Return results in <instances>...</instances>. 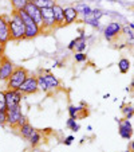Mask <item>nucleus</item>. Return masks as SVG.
<instances>
[{
	"instance_id": "nucleus-1",
	"label": "nucleus",
	"mask_w": 134,
	"mask_h": 152,
	"mask_svg": "<svg viewBox=\"0 0 134 152\" xmlns=\"http://www.w3.org/2000/svg\"><path fill=\"white\" fill-rule=\"evenodd\" d=\"M8 26H9V35L12 42H22L24 40L26 35V26L22 18L19 16L16 11H12L8 16Z\"/></svg>"
},
{
	"instance_id": "nucleus-2",
	"label": "nucleus",
	"mask_w": 134,
	"mask_h": 152,
	"mask_svg": "<svg viewBox=\"0 0 134 152\" xmlns=\"http://www.w3.org/2000/svg\"><path fill=\"white\" fill-rule=\"evenodd\" d=\"M19 16L22 18V20L24 22V26H26V35H24V40H32L36 37H39L42 34V28L38 23H35L34 20L27 15V12L24 10H20L17 11Z\"/></svg>"
},
{
	"instance_id": "nucleus-3",
	"label": "nucleus",
	"mask_w": 134,
	"mask_h": 152,
	"mask_svg": "<svg viewBox=\"0 0 134 152\" xmlns=\"http://www.w3.org/2000/svg\"><path fill=\"white\" fill-rule=\"evenodd\" d=\"M30 72L23 66H15L14 72H12L11 77L8 78V81L6 82V89H19L22 83L26 81V78L28 77Z\"/></svg>"
},
{
	"instance_id": "nucleus-4",
	"label": "nucleus",
	"mask_w": 134,
	"mask_h": 152,
	"mask_svg": "<svg viewBox=\"0 0 134 152\" xmlns=\"http://www.w3.org/2000/svg\"><path fill=\"white\" fill-rule=\"evenodd\" d=\"M40 28H42V34L43 32H51L55 28H58L52 8H42V26H40Z\"/></svg>"
},
{
	"instance_id": "nucleus-5",
	"label": "nucleus",
	"mask_w": 134,
	"mask_h": 152,
	"mask_svg": "<svg viewBox=\"0 0 134 152\" xmlns=\"http://www.w3.org/2000/svg\"><path fill=\"white\" fill-rule=\"evenodd\" d=\"M19 90L23 93V96H32L36 94L39 92V88H38V77L36 74H28V77L26 78L22 86L19 88Z\"/></svg>"
},
{
	"instance_id": "nucleus-6",
	"label": "nucleus",
	"mask_w": 134,
	"mask_h": 152,
	"mask_svg": "<svg viewBox=\"0 0 134 152\" xmlns=\"http://www.w3.org/2000/svg\"><path fill=\"white\" fill-rule=\"evenodd\" d=\"M14 69L15 65L11 59H8L6 55L3 58H0V81L6 83L8 81V78L11 77Z\"/></svg>"
},
{
	"instance_id": "nucleus-7",
	"label": "nucleus",
	"mask_w": 134,
	"mask_h": 152,
	"mask_svg": "<svg viewBox=\"0 0 134 152\" xmlns=\"http://www.w3.org/2000/svg\"><path fill=\"white\" fill-rule=\"evenodd\" d=\"M122 32V24L120 22H110L103 28V37L107 42H113Z\"/></svg>"
},
{
	"instance_id": "nucleus-8",
	"label": "nucleus",
	"mask_w": 134,
	"mask_h": 152,
	"mask_svg": "<svg viewBox=\"0 0 134 152\" xmlns=\"http://www.w3.org/2000/svg\"><path fill=\"white\" fill-rule=\"evenodd\" d=\"M6 94V101H7V109L12 108L16 105H22V100H23V93L20 92L19 89H6L4 90Z\"/></svg>"
},
{
	"instance_id": "nucleus-9",
	"label": "nucleus",
	"mask_w": 134,
	"mask_h": 152,
	"mask_svg": "<svg viewBox=\"0 0 134 152\" xmlns=\"http://www.w3.org/2000/svg\"><path fill=\"white\" fill-rule=\"evenodd\" d=\"M118 123V133L122 139L125 140H130L133 137V125H131L130 120L127 118H115Z\"/></svg>"
},
{
	"instance_id": "nucleus-10",
	"label": "nucleus",
	"mask_w": 134,
	"mask_h": 152,
	"mask_svg": "<svg viewBox=\"0 0 134 152\" xmlns=\"http://www.w3.org/2000/svg\"><path fill=\"white\" fill-rule=\"evenodd\" d=\"M7 113V125H9L11 128H15L19 121V118L22 117L23 112H22V105H16L12 106V108H8L6 110Z\"/></svg>"
},
{
	"instance_id": "nucleus-11",
	"label": "nucleus",
	"mask_w": 134,
	"mask_h": 152,
	"mask_svg": "<svg viewBox=\"0 0 134 152\" xmlns=\"http://www.w3.org/2000/svg\"><path fill=\"white\" fill-rule=\"evenodd\" d=\"M8 42H11L9 26H8V15H0V43L7 45Z\"/></svg>"
},
{
	"instance_id": "nucleus-12",
	"label": "nucleus",
	"mask_w": 134,
	"mask_h": 152,
	"mask_svg": "<svg viewBox=\"0 0 134 152\" xmlns=\"http://www.w3.org/2000/svg\"><path fill=\"white\" fill-rule=\"evenodd\" d=\"M24 11L27 12V15L34 20L35 23H38L39 26H42V10H40L34 1H28L27 6L24 7Z\"/></svg>"
},
{
	"instance_id": "nucleus-13",
	"label": "nucleus",
	"mask_w": 134,
	"mask_h": 152,
	"mask_svg": "<svg viewBox=\"0 0 134 152\" xmlns=\"http://www.w3.org/2000/svg\"><path fill=\"white\" fill-rule=\"evenodd\" d=\"M43 78H44V81H46L47 86H49L50 89V93H54L56 92L58 89H60V81L59 78L56 77V75H54L50 70H44V72L42 73Z\"/></svg>"
},
{
	"instance_id": "nucleus-14",
	"label": "nucleus",
	"mask_w": 134,
	"mask_h": 152,
	"mask_svg": "<svg viewBox=\"0 0 134 152\" xmlns=\"http://www.w3.org/2000/svg\"><path fill=\"white\" fill-rule=\"evenodd\" d=\"M52 10H54V18H55V23H56L58 28L66 26V23H64V7L60 6L59 3H56L54 7H52Z\"/></svg>"
},
{
	"instance_id": "nucleus-15",
	"label": "nucleus",
	"mask_w": 134,
	"mask_h": 152,
	"mask_svg": "<svg viewBox=\"0 0 134 152\" xmlns=\"http://www.w3.org/2000/svg\"><path fill=\"white\" fill-rule=\"evenodd\" d=\"M78 18H79V14H78V11L74 8V6L64 7V23H66V26H67V24L75 23L78 20Z\"/></svg>"
},
{
	"instance_id": "nucleus-16",
	"label": "nucleus",
	"mask_w": 134,
	"mask_h": 152,
	"mask_svg": "<svg viewBox=\"0 0 134 152\" xmlns=\"http://www.w3.org/2000/svg\"><path fill=\"white\" fill-rule=\"evenodd\" d=\"M74 8L77 10L79 16H82V18L88 16V15H91V12H93V8L88 6L86 1H77V3L74 4Z\"/></svg>"
},
{
	"instance_id": "nucleus-17",
	"label": "nucleus",
	"mask_w": 134,
	"mask_h": 152,
	"mask_svg": "<svg viewBox=\"0 0 134 152\" xmlns=\"http://www.w3.org/2000/svg\"><path fill=\"white\" fill-rule=\"evenodd\" d=\"M17 131H19V135L22 136L23 139H26V140H30V137L34 135V132L36 131V129H35L30 123H26L24 125H22L20 128H17Z\"/></svg>"
},
{
	"instance_id": "nucleus-18",
	"label": "nucleus",
	"mask_w": 134,
	"mask_h": 152,
	"mask_svg": "<svg viewBox=\"0 0 134 152\" xmlns=\"http://www.w3.org/2000/svg\"><path fill=\"white\" fill-rule=\"evenodd\" d=\"M87 47V38L83 37H78L75 38V46H74V51L75 53H83Z\"/></svg>"
},
{
	"instance_id": "nucleus-19",
	"label": "nucleus",
	"mask_w": 134,
	"mask_h": 152,
	"mask_svg": "<svg viewBox=\"0 0 134 152\" xmlns=\"http://www.w3.org/2000/svg\"><path fill=\"white\" fill-rule=\"evenodd\" d=\"M42 140H43V135H42V132H39V131H35L34 132V135L30 137V145L32 147V148H36L38 145H39L40 143H42Z\"/></svg>"
},
{
	"instance_id": "nucleus-20",
	"label": "nucleus",
	"mask_w": 134,
	"mask_h": 152,
	"mask_svg": "<svg viewBox=\"0 0 134 152\" xmlns=\"http://www.w3.org/2000/svg\"><path fill=\"white\" fill-rule=\"evenodd\" d=\"M118 70H120V73H122V74L129 73V70H130V61H129L127 58H121V59L118 61Z\"/></svg>"
},
{
	"instance_id": "nucleus-21",
	"label": "nucleus",
	"mask_w": 134,
	"mask_h": 152,
	"mask_svg": "<svg viewBox=\"0 0 134 152\" xmlns=\"http://www.w3.org/2000/svg\"><path fill=\"white\" fill-rule=\"evenodd\" d=\"M36 77H38V88H39V92L50 94V89H49V86H47L46 81H44V78H43L42 73H40V74H36Z\"/></svg>"
},
{
	"instance_id": "nucleus-22",
	"label": "nucleus",
	"mask_w": 134,
	"mask_h": 152,
	"mask_svg": "<svg viewBox=\"0 0 134 152\" xmlns=\"http://www.w3.org/2000/svg\"><path fill=\"white\" fill-rule=\"evenodd\" d=\"M121 110H122V113H123V117L127 118V120H130L134 116V106L130 105V104H129V105L122 104V105H121Z\"/></svg>"
},
{
	"instance_id": "nucleus-23",
	"label": "nucleus",
	"mask_w": 134,
	"mask_h": 152,
	"mask_svg": "<svg viewBox=\"0 0 134 152\" xmlns=\"http://www.w3.org/2000/svg\"><path fill=\"white\" fill-rule=\"evenodd\" d=\"M40 10L42 8H52L56 4V0H35L34 1Z\"/></svg>"
},
{
	"instance_id": "nucleus-24",
	"label": "nucleus",
	"mask_w": 134,
	"mask_h": 152,
	"mask_svg": "<svg viewBox=\"0 0 134 152\" xmlns=\"http://www.w3.org/2000/svg\"><path fill=\"white\" fill-rule=\"evenodd\" d=\"M11 3V7H12V11H20V10H24V7L27 6V0H9Z\"/></svg>"
},
{
	"instance_id": "nucleus-25",
	"label": "nucleus",
	"mask_w": 134,
	"mask_h": 152,
	"mask_svg": "<svg viewBox=\"0 0 134 152\" xmlns=\"http://www.w3.org/2000/svg\"><path fill=\"white\" fill-rule=\"evenodd\" d=\"M66 126H67L70 131H72V132H78L80 129V125L77 123V120H74V118H69L67 123H66Z\"/></svg>"
},
{
	"instance_id": "nucleus-26",
	"label": "nucleus",
	"mask_w": 134,
	"mask_h": 152,
	"mask_svg": "<svg viewBox=\"0 0 134 152\" xmlns=\"http://www.w3.org/2000/svg\"><path fill=\"white\" fill-rule=\"evenodd\" d=\"M0 110L1 112H6L7 110V101H6L4 90H0Z\"/></svg>"
},
{
	"instance_id": "nucleus-27",
	"label": "nucleus",
	"mask_w": 134,
	"mask_h": 152,
	"mask_svg": "<svg viewBox=\"0 0 134 152\" xmlns=\"http://www.w3.org/2000/svg\"><path fill=\"white\" fill-rule=\"evenodd\" d=\"M74 59H75V62H78V63L87 62V55H86L85 53H75V54H74Z\"/></svg>"
},
{
	"instance_id": "nucleus-28",
	"label": "nucleus",
	"mask_w": 134,
	"mask_h": 152,
	"mask_svg": "<svg viewBox=\"0 0 134 152\" xmlns=\"http://www.w3.org/2000/svg\"><path fill=\"white\" fill-rule=\"evenodd\" d=\"M69 115H70V118H74V120H78V106L75 105H70L69 106Z\"/></svg>"
},
{
	"instance_id": "nucleus-29",
	"label": "nucleus",
	"mask_w": 134,
	"mask_h": 152,
	"mask_svg": "<svg viewBox=\"0 0 134 152\" xmlns=\"http://www.w3.org/2000/svg\"><path fill=\"white\" fill-rule=\"evenodd\" d=\"M7 125V113L0 110V128Z\"/></svg>"
},
{
	"instance_id": "nucleus-30",
	"label": "nucleus",
	"mask_w": 134,
	"mask_h": 152,
	"mask_svg": "<svg viewBox=\"0 0 134 152\" xmlns=\"http://www.w3.org/2000/svg\"><path fill=\"white\" fill-rule=\"evenodd\" d=\"M26 123H28V120H27V117L24 115H22V117L19 118V121H17V124H16V126H15V129H17V128H20L22 125H24Z\"/></svg>"
},
{
	"instance_id": "nucleus-31",
	"label": "nucleus",
	"mask_w": 134,
	"mask_h": 152,
	"mask_svg": "<svg viewBox=\"0 0 134 152\" xmlns=\"http://www.w3.org/2000/svg\"><path fill=\"white\" fill-rule=\"evenodd\" d=\"M74 140H75V137L72 135H70V136H67V137L63 140V144H64V145H71V144L74 143Z\"/></svg>"
},
{
	"instance_id": "nucleus-32",
	"label": "nucleus",
	"mask_w": 134,
	"mask_h": 152,
	"mask_svg": "<svg viewBox=\"0 0 134 152\" xmlns=\"http://www.w3.org/2000/svg\"><path fill=\"white\" fill-rule=\"evenodd\" d=\"M6 46H7V45L0 43V58H3L4 55H6Z\"/></svg>"
},
{
	"instance_id": "nucleus-33",
	"label": "nucleus",
	"mask_w": 134,
	"mask_h": 152,
	"mask_svg": "<svg viewBox=\"0 0 134 152\" xmlns=\"http://www.w3.org/2000/svg\"><path fill=\"white\" fill-rule=\"evenodd\" d=\"M74 46H75V39H72L71 42L67 45V49H69L70 51H74Z\"/></svg>"
},
{
	"instance_id": "nucleus-34",
	"label": "nucleus",
	"mask_w": 134,
	"mask_h": 152,
	"mask_svg": "<svg viewBox=\"0 0 134 152\" xmlns=\"http://www.w3.org/2000/svg\"><path fill=\"white\" fill-rule=\"evenodd\" d=\"M129 149H130L131 152H134V140L130 141V144H129Z\"/></svg>"
},
{
	"instance_id": "nucleus-35",
	"label": "nucleus",
	"mask_w": 134,
	"mask_h": 152,
	"mask_svg": "<svg viewBox=\"0 0 134 152\" xmlns=\"http://www.w3.org/2000/svg\"><path fill=\"white\" fill-rule=\"evenodd\" d=\"M87 131H88V132H91V131H93V126L91 125H87Z\"/></svg>"
},
{
	"instance_id": "nucleus-36",
	"label": "nucleus",
	"mask_w": 134,
	"mask_h": 152,
	"mask_svg": "<svg viewBox=\"0 0 134 152\" xmlns=\"http://www.w3.org/2000/svg\"><path fill=\"white\" fill-rule=\"evenodd\" d=\"M129 27H130L131 30H134V23H129Z\"/></svg>"
},
{
	"instance_id": "nucleus-37",
	"label": "nucleus",
	"mask_w": 134,
	"mask_h": 152,
	"mask_svg": "<svg viewBox=\"0 0 134 152\" xmlns=\"http://www.w3.org/2000/svg\"><path fill=\"white\" fill-rule=\"evenodd\" d=\"M130 86H131V89H134V80L131 81V83H130Z\"/></svg>"
},
{
	"instance_id": "nucleus-38",
	"label": "nucleus",
	"mask_w": 134,
	"mask_h": 152,
	"mask_svg": "<svg viewBox=\"0 0 134 152\" xmlns=\"http://www.w3.org/2000/svg\"><path fill=\"white\" fill-rule=\"evenodd\" d=\"M27 1H35V0H27Z\"/></svg>"
},
{
	"instance_id": "nucleus-39",
	"label": "nucleus",
	"mask_w": 134,
	"mask_h": 152,
	"mask_svg": "<svg viewBox=\"0 0 134 152\" xmlns=\"http://www.w3.org/2000/svg\"><path fill=\"white\" fill-rule=\"evenodd\" d=\"M125 152H131V151H130V149H127V151H125Z\"/></svg>"
},
{
	"instance_id": "nucleus-40",
	"label": "nucleus",
	"mask_w": 134,
	"mask_h": 152,
	"mask_svg": "<svg viewBox=\"0 0 134 152\" xmlns=\"http://www.w3.org/2000/svg\"><path fill=\"white\" fill-rule=\"evenodd\" d=\"M133 90H134V89H133Z\"/></svg>"
}]
</instances>
